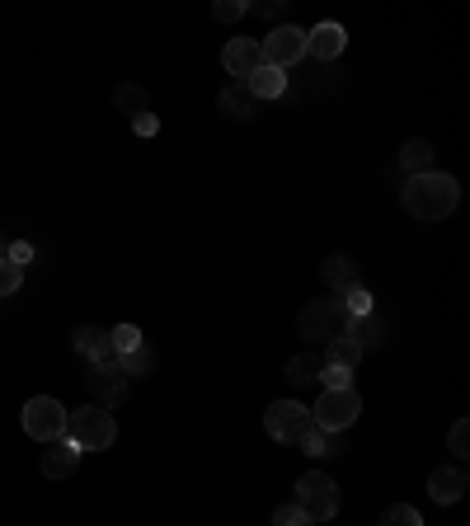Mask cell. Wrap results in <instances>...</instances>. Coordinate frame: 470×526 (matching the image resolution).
I'll use <instances>...</instances> for the list:
<instances>
[{"instance_id": "cell-17", "label": "cell", "mask_w": 470, "mask_h": 526, "mask_svg": "<svg viewBox=\"0 0 470 526\" xmlns=\"http://www.w3.org/2000/svg\"><path fill=\"white\" fill-rule=\"evenodd\" d=\"M433 155L438 151H433V141L428 137H409L405 146H400V170L405 174H428L433 170Z\"/></svg>"}, {"instance_id": "cell-25", "label": "cell", "mask_w": 470, "mask_h": 526, "mask_svg": "<svg viewBox=\"0 0 470 526\" xmlns=\"http://www.w3.org/2000/svg\"><path fill=\"white\" fill-rule=\"evenodd\" d=\"M109 343H113V353H118V357L137 353V348H141V329L137 325H118V329H109Z\"/></svg>"}, {"instance_id": "cell-27", "label": "cell", "mask_w": 470, "mask_h": 526, "mask_svg": "<svg viewBox=\"0 0 470 526\" xmlns=\"http://www.w3.org/2000/svg\"><path fill=\"white\" fill-rule=\"evenodd\" d=\"M315 381H325V390H353V372L348 367H329V362H320Z\"/></svg>"}, {"instance_id": "cell-11", "label": "cell", "mask_w": 470, "mask_h": 526, "mask_svg": "<svg viewBox=\"0 0 470 526\" xmlns=\"http://www.w3.org/2000/svg\"><path fill=\"white\" fill-rule=\"evenodd\" d=\"M221 66H226V76L250 80L254 71L264 66V52H259V43H254V38H231V43H226V52H221Z\"/></svg>"}, {"instance_id": "cell-10", "label": "cell", "mask_w": 470, "mask_h": 526, "mask_svg": "<svg viewBox=\"0 0 470 526\" xmlns=\"http://www.w3.org/2000/svg\"><path fill=\"white\" fill-rule=\"evenodd\" d=\"M71 348H76L90 367H109L113 357V343H109V329H99V325H76L71 329Z\"/></svg>"}, {"instance_id": "cell-20", "label": "cell", "mask_w": 470, "mask_h": 526, "mask_svg": "<svg viewBox=\"0 0 470 526\" xmlns=\"http://www.w3.org/2000/svg\"><path fill=\"white\" fill-rule=\"evenodd\" d=\"M320 362H329V367H348V372H353V367L362 362V348L353 339H344V334H339V339H329V348H325V357H320Z\"/></svg>"}, {"instance_id": "cell-5", "label": "cell", "mask_w": 470, "mask_h": 526, "mask_svg": "<svg viewBox=\"0 0 470 526\" xmlns=\"http://www.w3.org/2000/svg\"><path fill=\"white\" fill-rule=\"evenodd\" d=\"M362 414V400L358 390H325L311 409V423L315 428H325V433H348Z\"/></svg>"}, {"instance_id": "cell-22", "label": "cell", "mask_w": 470, "mask_h": 526, "mask_svg": "<svg viewBox=\"0 0 470 526\" xmlns=\"http://www.w3.org/2000/svg\"><path fill=\"white\" fill-rule=\"evenodd\" d=\"M315 376H320V357L315 353H297L287 362V381H292V386H311Z\"/></svg>"}, {"instance_id": "cell-28", "label": "cell", "mask_w": 470, "mask_h": 526, "mask_svg": "<svg viewBox=\"0 0 470 526\" xmlns=\"http://www.w3.org/2000/svg\"><path fill=\"white\" fill-rule=\"evenodd\" d=\"M297 447L306 451V456H329V433H325V428H315V423H311V428L301 433V442H297Z\"/></svg>"}, {"instance_id": "cell-23", "label": "cell", "mask_w": 470, "mask_h": 526, "mask_svg": "<svg viewBox=\"0 0 470 526\" xmlns=\"http://www.w3.org/2000/svg\"><path fill=\"white\" fill-rule=\"evenodd\" d=\"M113 104L137 118V113H146V90H141V85H118V90H113Z\"/></svg>"}, {"instance_id": "cell-29", "label": "cell", "mask_w": 470, "mask_h": 526, "mask_svg": "<svg viewBox=\"0 0 470 526\" xmlns=\"http://www.w3.org/2000/svg\"><path fill=\"white\" fill-rule=\"evenodd\" d=\"M24 287V268L10 259H0V296H15Z\"/></svg>"}, {"instance_id": "cell-8", "label": "cell", "mask_w": 470, "mask_h": 526, "mask_svg": "<svg viewBox=\"0 0 470 526\" xmlns=\"http://www.w3.org/2000/svg\"><path fill=\"white\" fill-rule=\"evenodd\" d=\"M264 428L273 442H282V447H297L301 433L311 428V409L297 400H273L268 404V414H264Z\"/></svg>"}, {"instance_id": "cell-35", "label": "cell", "mask_w": 470, "mask_h": 526, "mask_svg": "<svg viewBox=\"0 0 470 526\" xmlns=\"http://www.w3.org/2000/svg\"><path fill=\"white\" fill-rule=\"evenodd\" d=\"M254 10H259V15H268V19H278V15H282V5H273V0H264V5H254Z\"/></svg>"}, {"instance_id": "cell-3", "label": "cell", "mask_w": 470, "mask_h": 526, "mask_svg": "<svg viewBox=\"0 0 470 526\" xmlns=\"http://www.w3.org/2000/svg\"><path fill=\"white\" fill-rule=\"evenodd\" d=\"M344 320H348L344 301H339V296H320V301H311V306L297 315V334L311 343H329L344 334Z\"/></svg>"}, {"instance_id": "cell-18", "label": "cell", "mask_w": 470, "mask_h": 526, "mask_svg": "<svg viewBox=\"0 0 470 526\" xmlns=\"http://www.w3.org/2000/svg\"><path fill=\"white\" fill-rule=\"evenodd\" d=\"M245 90H250V99H282L287 94V76L282 71H273V66H259L250 80H240Z\"/></svg>"}, {"instance_id": "cell-13", "label": "cell", "mask_w": 470, "mask_h": 526, "mask_svg": "<svg viewBox=\"0 0 470 526\" xmlns=\"http://www.w3.org/2000/svg\"><path fill=\"white\" fill-rule=\"evenodd\" d=\"M466 489H470L466 465H438V470L428 475V498H433V503H461Z\"/></svg>"}, {"instance_id": "cell-16", "label": "cell", "mask_w": 470, "mask_h": 526, "mask_svg": "<svg viewBox=\"0 0 470 526\" xmlns=\"http://www.w3.org/2000/svg\"><path fill=\"white\" fill-rule=\"evenodd\" d=\"M85 451H76L71 442H57L52 451H43V475L47 480H66V475H76V465Z\"/></svg>"}, {"instance_id": "cell-19", "label": "cell", "mask_w": 470, "mask_h": 526, "mask_svg": "<svg viewBox=\"0 0 470 526\" xmlns=\"http://www.w3.org/2000/svg\"><path fill=\"white\" fill-rule=\"evenodd\" d=\"M217 109L226 113V118H235V123H245V118H254V99H250V90L235 80V85H226V90L217 94Z\"/></svg>"}, {"instance_id": "cell-6", "label": "cell", "mask_w": 470, "mask_h": 526, "mask_svg": "<svg viewBox=\"0 0 470 526\" xmlns=\"http://www.w3.org/2000/svg\"><path fill=\"white\" fill-rule=\"evenodd\" d=\"M19 423H24V433H29L33 442H62V433H66V409L52 400V395H33V400L24 404Z\"/></svg>"}, {"instance_id": "cell-24", "label": "cell", "mask_w": 470, "mask_h": 526, "mask_svg": "<svg viewBox=\"0 0 470 526\" xmlns=\"http://www.w3.org/2000/svg\"><path fill=\"white\" fill-rule=\"evenodd\" d=\"M376 526H423V517H419V508H409V503H391Z\"/></svg>"}, {"instance_id": "cell-33", "label": "cell", "mask_w": 470, "mask_h": 526, "mask_svg": "<svg viewBox=\"0 0 470 526\" xmlns=\"http://www.w3.org/2000/svg\"><path fill=\"white\" fill-rule=\"evenodd\" d=\"M5 259L19 263V268H29V263H33V245H29V240H15V245L5 249Z\"/></svg>"}, {"instance_id": "cell-36", "label": "cell", "mask_w": 470, "mask_h": 526, "mask_svg": "<svg viewBox=\"0 0 470 526\" xmlns=\"http://www.w3.org/2000/svg\"><path fill=\"white\" fill-rule=\"evenodd\" d=\"M5 249H10V240H5V235H0V259H5Z\"/></svg>"}, {"instance_id": "cell-14", "label": "cell", "mask_w": 470, "mask_h": 526, "mask_svg": "<svg viewBox=\"0 0 470 526\" xmlns=\"http://www.w3.org/2000/svg\"><path fill=\"white\" fill-rule=\"evenodd\" d=\"M320 278H325V287H329L334 296H348L353 287H362L358 263L348 259V254H329V259L320 263Z\"/></svg>"}, {"instance_id": "cell-21", "label": "cell", "mask_w": 470, "mask_h": 526, "mask_svg": "<svg viewBox=\"0 0 470 526\" xmlns=\"http://www.w3.org/2000/svg\"><path fill=\"white\" fill-rule=\"evenodd\" d=\"M113 362H118V372H123L127 381H132V376H151V367H156V357H151V348H146V343H141L137 353L113 357Z\"/></svg>"}, {"instance_id": "cell-26", "label": "cell", "mask_w": 470, "mask_h": 526, "mask_svg": "<svg viewBox=\"0 0 470 526\" xmlns=\"http://www.w3.org/2000/svg\"><path fill=\"white\" fill-rule=\"evenodd\" d=\"M447 447H452L456 461H466V456H470V423H466V418H456V423H452V433H447Z\"/></svg>"}, {"instance_id": "cell-7", "label": "cell", "mask_w": 470, "mask_h": 526, "mask_svg": "<svg viewBox=\"0 0 470 526\" xmlns=\"http://www.w3.org/2000/svg\"><path fill=\"white\" fill-rule=\"evenodd\" d=\"M259 52H264V66H273V71L287 76V71L306 57V29H297V24H278V29L259 43Z\"/></svg>"}, {"instance_id": "cell-9", "label": "cell", "mask_w": 470, "mask_h": 526, "mask_svg": "<svg viewBox=\"0 0 470 526\" xmlns=\"http://www.w3.org/2000/svg\"><path fill=\"white\" fill-rule=\"evenodd\" d=\"M85 390H90V404H99V409H118V404L127 400L132 381L118 372V362H109V367H90V376H85Z\"/></svg>"}, {"instance_id": "cell-34", "label": "cell", "mask_w": 470, "mask_h": 526, "mask_svg": "<svg viewBox=\"0 0 470 526\" xmlns=\"http://www.w3.org/2000/svg\"><path fill=\"white\" fill-rule=\"evenodd\" d=\"M132 132H137V137H156L160 118H156V113H137V118H132Z\"/></svg>"}, {"instance_id": "cell-31", "label": "cell", "mask_w": 470, "mask_h": 526, "mask_svg": "<svg viewBox=\"0 0 470 526\" xmlns=\"http://www.w3.org/2000/svg\"><path fill=\"white\" fill-rule=\"evenodd\" d=\"M273 526H315V522L297 508V503H282V508L273 512Z\"/></svg>"}, {"instance_id": "cell-32", "label": "cell", "mask_w": 470, "mask_h": 526, "mask_svg": "<svg viewBox=\"0 0 470 526\" xmlns=\"http://www.w3.org/2000/svg\"><path fill=\"white\" fill-rule=\"evenodd\" d=\"M344 306H348V315H372V292H367V287H353V292L344 296Z\"/></svg>"}, {"instance_id": "cell-4", "label": "cell", "mask_w": 470, "mask_h": 526, "mask_svg": "<svg viewBox=\"0 0 470 526\" xmlns=\"http://www.w3.org/2000/svg\"><path fill=\"white\" fill-rule=\"evenodd\" d=\"M297 508L311 517V522H329L339 517V484L320 475V470H306L297 480Z\"/></svg>"}, {"instance_id": "cell-15", "label": "cell", "mask_w": 470, "mask_h": 526, "mask_svg": "<svg viewBox=\"0 0 470 526\" xmlns=\"http://www.w3.org/2000/svg\"><path fill=\"white\" fill-rule=\"evenodd\" d=\"M344 339H353L362 353H372V348L386 343V325H381L376 315H348V320H344Z\"/></svg>"}, {"instance_id": "cell-2", "label": "cell", "mask_w": 470, "mask_h": 526, "mask_svg": "<svg viewBox=\"0 0 470 526\" xmlns=\"http://www.w3.org/2000/svg\"><path fill=\"white\" fill-rule=\"evenodd\" d=\"M62 442H71L76 451H109L113 442H118V423H113L109 409L85 404V409H71V414H66Z\"/></svg>"}, {"instance_id": "cell-12", "label": "cell", "mask_w": 470, "mask_h": 526, "mask_svg": "<svg viewBox=\"0 0 470 526\" xmlns=\"http://www.w3.org/2000/svg\"><path fill=\"white\" fill-rule=\"evenodd\" d=\"M348 47V33L344 24H315L311 33H306V57H315V62H334V57H344Z\"/></svg>"}, {"instance_id": "cell-30", "label": "cell", "mask_w": 470, "mask_h": 526, "mask_svg": "<svg viewBox=\"0 0 470 526\" xmlns=\"http://www.w3.org/2000/svg\"><path fill=\"white\" fill-rule=\"evenodd\" d=\"M245 15H250L245 0H217V5H212V19H217V24H235V19H245Z\"/></svg>"}, {"instance_id": "cell-1", "label": "cell", "mask_w": 470, "mask_h": 526, "mask_svg": "<svg viewBox=\"0 0 470 526\" xmlns=\"http://www.w3.org/2000/svg\"><path fill=\"white\" fill-rule=\"evenodd\" d=\"M461 202V184L452 174L428 170V174H409L405 188H400V207H405L414 221H442L456 212Z\"/></svg>"}]
</instances>
